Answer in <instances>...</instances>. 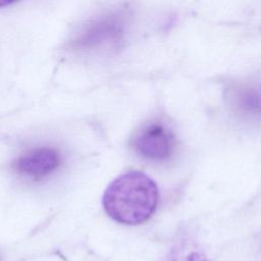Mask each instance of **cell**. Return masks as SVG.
<instances>
[{
  "mask_svg": "<svg viewBox=\"0 0 261 261\" xmlns=\"http://www.w3.org/2000/svg\"><path fill=\"white\" fill-rule=\"evenodd\" d=\"M60 163L61 156L57 150L41 147L22 154L14 161L13 166L18 173L24 176L41 178L57 169Z\"/></svg>",
  "mask_w": 261,
  "mask_h": 261,
  "instance_id": "cell-3",
  "label": "cell"
},
{
  "mask_svg": "<svg viewBox=\"0 0 261 261\" xmlns=\"http://www.w3.org/2000/svg\"><path fill=\"white\" fill-rule=\"evenodd\" d=\"M238 104L242 111L256 114L261 112V93L248 89L240 93Z\"/></svg>",
  "mask_w": 261,
  "mask_h": 261,
  "instance_id": "cell-6",
  "label": "cell"
},
{
  "mask_svg": "<svg viewBox=\"0 0 261 261\" xmlns=\"http://www.w3.org/2000/svg\"><path fill=\"white\" fill-rule=\"evenodd\" d=\"M132 146L141 157L159 162L171 157L175 148V138L163 122L151 121L137 132Z\"/></svg>",
  "mask_w": 261,
  "mask_h": 261,
  "instance_id": "cell-2",
  "label": "cell"
},
{
  "mask_svg": "<svg viewBox=\"0 0 261 261\" xmlns=\"http://www.w3.org/2000/svg\"><path fill=\"white\" fill-rule=\"evenodd\" d=\"M159 200L156 182L142 171L132 170L116 177L104 192L102 203L112 219L123 224H141L155 212Z\"/></svg>",
  "mask_w": 261,
  "mask_h": 261,
  "instance_id": "cell-1",
  "label": "cell"
},
{
  "mask_svg": "<svg viewBox=\"0 0 261 261\" xmlns=\"http://www.w3.org/2000/svg\"><path fill=\"white\" fill-rule=\"evenodd\" d=\"M167 261H209L203 250L193 241H180L170 251Z\"/></svg>",
  "mask_w": 261,
  "mask_h": 261,
  "instance_id": "cell-5",
  "label": "cell"
},
{
  "mask_svg": "<svg viewBox=\"0 0 261 261\" xmlns=\"http://www.w3.org/2000/svg\"><path fill=\"white\" fill-rule=\"evenodd\" d=\"M18 0H0V8L2 7H6V6H9L15 2H17Z\"/></svg>",
  "mask_w": 261,
  "mask_h": 261,
  "instance_id": "cell-7",
  "label": "cell"
},
{
  "mask_svg": "<svg viewBox=\"0 0 261 261\" xmlns=\"http://www.w3.org/2000/svg\"><path fill=\"white\" fill-rule=\"evenodd\" d=\"M123 21L118 14H108L89 24L75 44L79 48H93L101 44L116 41L122 34Z\"/></svg>",
  "mask_w": 261,
  "mask_h": 261,
  "instance_id": "cell-4",
  "label": "cell"
}]
</instances>
